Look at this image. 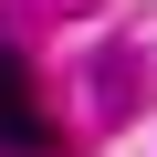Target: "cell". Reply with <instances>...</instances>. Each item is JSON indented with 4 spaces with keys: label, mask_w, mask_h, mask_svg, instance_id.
<instances>
[{
    "label": "cell",
    "mask_w": 157,
    "mask_h": 157,
    "mask_svg": "<svg viewBox=\"0 0 157 157\" xmlns=\"http://www.w3.org/2000/svg\"><path fill=\"white\" fill-rule=\"evenodd\" d=\"M0 147H21V157L52 147V126L32 115V73H21V52H0Z\"/></svg>",
    "instance_id": "cell-1"
}]
</instances>
